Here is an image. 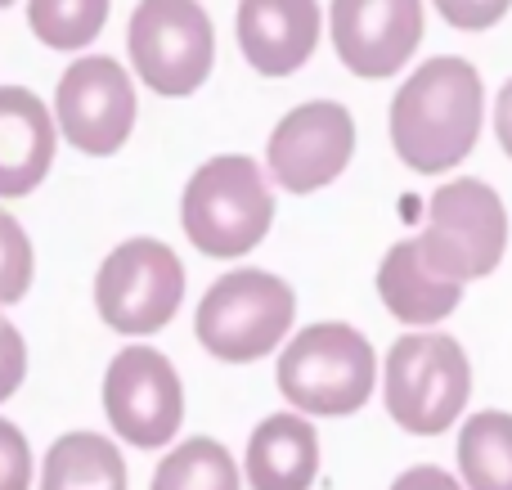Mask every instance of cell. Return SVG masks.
<instances>
[{"instance_id": "obj_1", "label": "cell", "mask_w": 512, "mask_h": 490, "mask_svg": "<svg viewBox=\"0 0 512 490\" xmlns=\"http://www.w3.org/2000/svg\"><path fill=\"white\" fill-rule=\"evenodd\" d=\"M486 117V90L468 59L436 54L391 99V144L423 176L454 167L472 153Z\"/></svg>"}, {"instance_id": "obj_2", "label": "cell", "mask_w": 512, "mask_h": 490, "mask_svg": "<svg viewBox=\"0 0 512 490\" xmlns=\"http://www.w3.org/2000/svg\"><path fill=\"white\" fill-rule=\"evenodd\" d=\"M378 356L360 329L324 320L292 333L279 356V392L301 414H355L373 396Z\"/></svg>"}, {"instance_id": "obj_3", "label": "cell", "mask_w": 512, "mask_h": 490, "mask_svg": "<svg viewBox=\"0 0 512 490\" xmlns=\"http://www.w3.org/2000/svg\"><path fill=\"white\" fill-rule=\"evenodd\" d=\"M508 243V212L504 198L477 176L450 180L427 203V225L414 234V248L423 266L445 284L481 279L504 261Z\"/></svg>"}, {"instance_id": "obj_4", "label": "cell", "mask_w": 512, "mask_h": 490, "mask_svg": "<svg viewBox=\"0 0 512 490\" xmlns=\"http://www.w3.org/2000/svg\"><path fill=\"white\" fill-rule=\"evenodd\" d=\"M382 396L391 419L414 437H441L472 396L468 351L450 333H405L387 351Z\"/></svg>"}, {"instance_id": "obj_5", "label": "cell", "mask_w": 512, "mask_h": 490, "mask_svg": "<svg viewBox=\"0 0 512 490\" xmlns=\"http://www.w3.org/2000/svg\"><path fill=\"white\" fill-rule=\"evenodd\" d=\"M180 216L194 248H203L207 257H243L270 230L274 194L252 158L221 153L189 176Z\"/></svg>"}, {"instance_id": "obj_6", "label": "cell", "mask_w": 512, "mask_h": 490, "mask_svg": "<svg viewBox=\"0 0 512 490\" xmlns=\"http://www.w3.org/2000/svg\"><path fill=\"white\" fill-rule=\"evenodd\" d=\"M297 315V297L279 275L256 266H239L221 275L198 302V342L216 360H261L283 342Z\"/></svg>"}, {"instance_id": "obj_7", "label": "cell", "mask_w": 512, "mask_h": 490, "mask_svg": "<svg viewBox=\"0 0 512 490\" xmlns=\"http://www.w3.org/2000/svg\"><path fill=\"white\" fill-rule=\"evenodd\" d=\"M126 50L144 86L158 95H189L212 72L216 32L198 0H140L126 27Z\"/></svg>"}, {"instance_id": "obj_8", "label": "cell", "mask_w": 512, "mask_h": 490, "mask_svg": "<svg viewBox=\"0 0 512 490\" xmlns=\"http://www.w3.org/2000/svg\"><path fill=\"white\" fill-rule=\"evenodd\" d=\"M185 297V266L162 239H126L95 270V306L117 333H158Z\"/></svg>"}, {"instance_id": "obj_9", "label": "cell", "mask_w": 512, "mask_h": 490, "mask_svg": "<svg viewBox=\"0 0 512 490\" xmlns=\"http://www.w3.org/2000/svg\"><path fill=\"white\" fill-rule=\"evenodd\" d=\"M104 410L117 437L140 450L176 441L185 419V387L176 365L144 342L122 347L104 374Z\"/></svg>"}, {"instance_id": "obj_10", "label": "cell", "mask_w": 512, "mask_h": 490, "mask_svg": "<svg viewBox=\"0 0 512 490\" xmlns=\"http://www.w3.org/2000/svg\"><path fill=\"white\" fill-rule=\"evenodd\" d=\"M54 117L81 153H117L135 126V86L108 54H81L54 90Z\"/></svg>"}, {"instance_id": "obj_11", "label": "cell", "mask_w": 512, "mask_h": 490, "mask_svg": "<svg viewBox=\"0 0 512 490\" xmlns=\"http://www.w3.org/2000/svg\"><path fill=\"white\" fill-rule=\"evenodd\" d=\"M355 153V122L333 99H310L297 104L279 126L270 131V176L288 194H310L346 171Z\"/></svg>"}, {"instance_id": "obj_12", "label": "cell", "mask_w": 512, "mask_h": 490, "mask_svg": "<svg viewBox=\"0 0 512 490\" xmlns=\"http://www.w3.org/2000/svg\"><path fill=\"white\" fill-rule=\"evenodd\" d=\"M333 45L355 77H391L423 41V0H333Z\"/></svg>"}, {"instance_id": "obj_13", "label": "cell", "mask_w": 512, "mask_h": 490, "mask_svg": "<svg viewBox=\"0 0 512 490\" xmlns=\"http://www.w3.org/2000/svg\"><path fill=\"white\" fill-rule=\"evenodd\" d=\"M319 41V0H239L243 59L265 77H288Z\"/></svg>"}, {"instance_id": "obj_14", "label": "cell", "mask_w": 512, "mask_h": 490, "mask_svg": "<svg viewBox=\"0 0 512 490\" xmlns=\"http://www.w3.org/2000/svg\"><path fill=\"white\" fill-rule=\"evenodd\" d=\"M54 158V113L27 86H0V194H32Z\"/></svg>"}, {"instance_id": "obj_15", "label": "cell", "mask_w": 512, "mask_h": 490, "mask_svg": "<svg viewBox=\"0 0 512 490\" xmlns=\"http://www.w3.org/2000/svg\"><path fill=\"white\" fill-rule=\"evenodd\" d=\"M319 473V437L306 414H270L248 441L252 490H310Z\"/></svg>"}, {"instance_id": "obj_16", "label": "cell", "mask_w": 512, "mask_h": 490, "mask_svg": "<svg viewBox=\"0 0 512 490\" xmlns=\"http://www.w3.org/2000/svg\"><path fill=\"white\" fill-rule=\"evenodd\" d=\"M378 293H382V302H387V311L396 315V320H405V324H441L445 315L459 306L463 288L436 279L432 270L423 266V257H418L414 239H400L396 248L382 257Z\"/></svg>"}, {"instance_id": "obj_17", "label": "cell", "mask_w": 512, "mask_h": 490, "mask_svg": "<svg viewBox=\"0 0 512 490\" xmlns=\"http://www.w3.org/2000/svg\"><path fill=\"white\" fill-rule=\"evenodd\" d=\"M41 490H126L122 450L99 432H68L45 455Z\"/></svg>"}, {"instance_id": "obj_18", "label": "cell", "mask_w": 512, "mask_h": 490, "mask_svg": "<svg viewBox=\"0 0 512 490\" xmlns=\"http://www.w3.org/2000/svg\"><path fill=\"white\" fill-rule=\"evenodd\" d=\"M459 473L468 490H512V414L481 410L463 423Z\"/></svg>"}, {"instance_id": "obj_19", "label": "cell", "mask_w": 512, "mask_h": 490, "mask_svg": "<svg viewBox=\"0 0 512 490\" xmlns=\"http://www.w3.org/2000/svg\"><path fill=\"white\" fill-rule=\"evenodd\" d=\"M153 490H239V468L221 441L189 437L158 464Z\"/></svg>"}, {"instance_id": "obj_20", "label": "cell", "mask_w": 512, "mask_h": 490, "mask_svg": "<svg viewBox=\"0 0 512 490\" xmlns=\"http://www.w3.org/2000/svg\"><path fill=\"white\" fill-rule=\"evenodd\" d=\"M27 23L54 50H77L108 23V0H27Z\"/></svg>"}, {"instance_id": "obj_21", "label": "cell", "mask_w": 512, "mask_h": 490, "mask_svg": "<svg viewBox=\"0 0 512 490\" xmlns=\"http://www.w3.org/2000/svg\"><path fill=\"white\" fill-rule=\"evenodd\" d=\"M32 288V239L9 212H0V306Z\"/></svg>"}, {"instance_id": "obj_22", "label": "cell", "mask_w": 512, "mask_h": 490, "mask_svg": "<svg viewBox=\"0 0 512 490\" xmlns=\"http://www.w3.org/2000/svg\"><path fill=\"white\" fill-rule=\"evenodd\" d=\"M32 486V446L9 419H0V490Z\"/></svg>"}, {"instance_id": "obj_23", "label": "cell", "mask_w": 512, "mask_h": 490, "mask_svg": "<svg viewBox=\"0 0 512 490\" xmlns=\"http://www.w3.org/2000/svg\"><path fill=\"white\" fill-rule=\"evenodd\" d=\"M512 0H436L441 18L450 27H463V32H481V27H495L499 18L508 14Z\"/></svg>"}, {"instance_id": "obj_24", "label": "cell", "mask_w": 512, "mask_h": 490, "mask_svg": "<svg viewBox=\"0 0 512 490\" xmlns=\"http://www.w3.org/2000/svg\"><path fill=\"white\" fill-rule=\"evenodd\" d=\"M27 374V347H23V333L14 329V320L0 315V401L18 392Z\"/></svg>"}, {"instance_id": "obj_25", "label": "cell", "mask_w": 512, "mask_h": 490, "mask_svg": "<svg viewBox=\"0 0 512 490\" xmlns=\"http://www.w3.org/2000/svg\"><path fill=\"white\" fill-rule=\"evenodd\" d=\"M391 490H463V486L454 482L445 468H436V464H414L409 473H400L396 482H391Z\"/></svg>"}, {"instance_id": "obj_26", "label": "cell", "mask_w": 512, "mask_h": 490, "mask_svg": "<svg viewBox=\"0 0 512 490\" xmlns=\"http://www.w3.org/2000/svg\"><path fill=\"white\" fill-rule=\"evenodd\" d=\"M495 131H499V144H504V153L512 158V81L499 90V99H495Z\"/></svg>"}, {"instance_id": "obj_27", "label": "cell", "mask_w": 512, "mask_h": 490, "mask_svg": "<svg viewBox=\"0 0 512 490\" xmlns=\"http://www.w3.org/2000/svg\"><path fill=\"white\" fill-rule=\"evenodd\" d=\"M5 5H14V0H0V9H5Z\"/></svg>"}]
</instances>
